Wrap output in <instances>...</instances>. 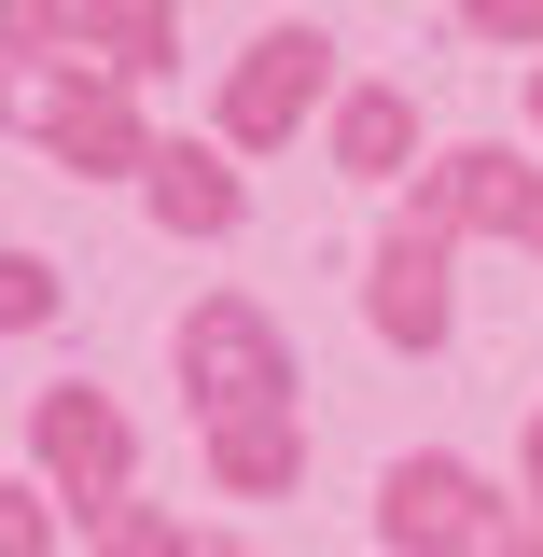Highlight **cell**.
<instances>
[{
  "label": "cell",
  "instance_id": "30bf717a",
  "mask_svg": "<svg viewBox=\"0 0 543 557\" xmlns=\"http://www.w3.org/2000/svg\"><path fill=\"white\" fill-rule=\"evenodd\" d=\"M307 474V432H293V405L266 418H209V487H237V502H266V487Z\"/></svg>",
  "mask_w": 543,
  "mask_h": 557
},
{
  "label": "cell",
  "instance_id": "277c9868",
  "mask_svg": "<svg viewBox=\"0 0 543 557\" xmlns=\"http://www.w3.org/2000/svg\"><path fill=\"white\" fill-rule=\"evenodd\" d=\"M126 418H112V391H84V376H70V391H42V405H28V474L57 487V502H84V516H126Z\"/></svg>",
  "mask_w": 543,
  "mask_h": 557
},
{
  "label": "cell",
  "instance_id": "7c38bea8",
  "mask_svg": "<svg viewBox=\"0 0 543 557\" xmlns=\"http://www.w3.org/2000/svg\"><path fill=\"white\" fill-rule=\"evenodd\" d=\"M0 321H14V335H42V321H57V265H42V251H14V265H0Z\"/></svg>",
  "mask_w": 543,
  "mask_h": 557
},
{
  "label": "cell",
  "instance_id": "ac0fdd59",
  "mask_svg": "<svg viewBox=\"0 0 543 557\" xmlns=\"http://www.w3.org/2000/svg\"><path fill=\"white\" fill-rule=\"evenodd\" d=\"M196 557H237V544H196Z\"/></svg>",
  "mask_w": 543,
  "mask_h": 557
},
{
  "label": "cell",
  "instance_id": "5bb4252c",
  "mask_svg": "<svg viewBox=\"0 0 543 557\" xmlns=\"http://www.w3.org/2000/svg\"><path fill=\"white\" fill-rule=\"evenodd\" d=\"M460 28H488V42H543V0H460Z\"/></svg>",
  "mask_w": 543,
  "mask_h": 557
},
{
  "label": "cell",
  "instance_id": "8fae6325",
  "mask_svg": "<svg viewBox=\"0 0 543 557\" xmlns=\"http://www.w3.org/2000/svg\"><path fill=\"white\" fill-rule=\"evenodd\" d=\"M405 153H418V98L405 84H348L335 98V168L348 182H405Z\"/></svg>",
  "mask_w": 543,
  "mask_h": 557
},
{
  "label": "cell",
  "instance_id": "9a60e30c",
  "mask_svg": "<svg viewBox=\"0 0 543 557\" xmlns=\"http://www.w3.org/2000/svg\"><path fill=\"white\" fill-rule=\"evenodd\" d=\"M516 487H530V516H543V405H530V446H516Z\"/></svg>",
  "mask_w": 543,
  "mask_h": 557
},
{
  "label": "cell",
  "instance_id": "7a4b0ae2",
  "mask_svg": "<svg viewBox=\"0 0 543 557\" xmlns=\"http://www.w3.org/2000/svg\"><path fill=\"white\" fill-rule=\"evenodd\" d=\"M377 530H391V557H474V544H502L516 516L488 502L474 460L418 446V460H391V474H377Z\"/></svg>",
  "mask_w": 543,
  "mask_h": 557
},
{
  "label": "cell",
  "instance_id": "3957f363",
  "mask_svg": "<svg viewBox=\"0 0 543 557\" xmlns=\"http://www.w3.org/2000/svg\"><path fill=\"white\" fill-rule=\"evenodd\" d=\"M14 112H28V139L57 153V168H84V182H153V139H139V112H126V84H70L57 57L42 70H14Z\"/></svg>",
  "mask_w": 543,
  "mask_h": 557
},
{
  "label": "cell",
  "instance_id": "8992f818",
  "mask_svg": "<svg viewBox=\"0 0 543 557\" xmlns=\"http://www.w3.org/2000/svg\"><path fill=\"white\" fill-rule=\"evenodd\" d=\"M418 209H432L446 237H530V251H543V168H516L502 139H460V153H432Z\"/></svg>",
  "mask_w": 543,
  "mask_h": 557
},
{
  "label": "cell",
  "instance_id": "6da1fadb",
  "mask_svg": "<svg viewBox=\"0 0 543 557\" xmlns=\"http://www.w3.org/2000/svg\"><path fill=\"white\" fill-rule=\"evenodd\" d=\"M168 348H182L196 418H266V405H293V348H279V321L251 307V293H196Z\"/></svg>",
  "mask_w": 543,
  "mask_h": 557
},
{
  "label": "cell",
  "instance_id": "9c48e42d",
  "mask_svg": "<svg viewBox=\"0 0 543 557\" xmlns=\"http://www.w3.org/2000/svg\"><path fill=\"white\" fill-rule=\"evenodd\" d=\"M70 42L98 57V84H153L168 70V0H57Z\"/></svg>",
  "mask_w": 543,
  "mask_h": 557
},
{
  "label": "cell",
  "instance_id": "4fadbf2b",
  "mask_svg": "<svg viewBox=\"0 0 543 557\" xmlns=\"http://www.w3.org/2000/svg\"><path fill=\"white\" fill-rule=\"evenodd\" d=\"M98 557H196V530H168V516H98Z\"/></svg>",
  "mask_w": 543,
  "mask_h": 557
},
{
  "label": "cell",
  "instance_id": "ba28073f",
  "mask_svg": "<svg viewBox=\"0 0 543 557\" xmlns=\"http://www.w3.org/2000/svg\"><path fill=\"white\" fill-rule=\"evenodd\" d=\"M153 223L168 237H237L251 223V182L223 168V139H168L153 153Z\"/></svg>",
  "mask_w": 543,
  "mask_h": 557
},
{
  "label": "cell",
  "instance_id": "2e32d148",
  "mask_svg": "<svg viewBox=\"0 0 543 557\" xmlns=\"http://www.w3.org/2000/svg\"><path fill=\"white\" fill-rule=\"evenodd\" d=\"M488 557H543V516H516V530H502V544H488Z\"/></svg>",
  "mask_w": 543,
  "mask_h": 557
},
{
  "label": "cell",
  "instance_id": "5b68a950",
  "mask_svg": "<svg viewBox=\"0 0 543 557\" xmlns=\"http://www.w3.org/2000/svg\"><path fill=\"white\" fill-rule=\"evenodd\" d=\"M321 98H335V42L321 28H266L237 57V84H223V153H279Z\"/></svg>",
  "mask_w": 543,
  "mask_h": 557
},
{
  "label": "cell",
  "instance_id": "e0dca14e",
  "mask_svg": "<svg viewBox=\"0 0 543 557\" xmlns=\"http://www.w3.org/2000/svg\"><path fill=\"white\" fill-rule=\"evenodd\" d=\"M530 126H543V70H530Z\"/></svg>",
  "mask_w": 543,
  "mask_h": 557
},
{
  "label": "cell",
  "instance_id": "52a82bcc",
  "mask_svg": "<svg viewBox=\"0 0 543 557\" xmlns=\"http://www.w3.org/2000/svg\"><path fill=\"white\" fill-rule=\"evenodd\" d=\"M446 251H460V237H446L432 209H405V223L377 237V293H362V307H377V335H391V348H446V321H460Z\"/></svg>",
  "mask_w": 543,
  "mask_h": 557
}]
</instances>
